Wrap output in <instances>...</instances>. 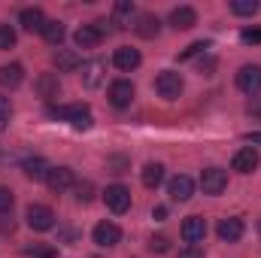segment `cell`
Returning <instances> with one entry per match:
<instances>
[{
	"label": "cell",
	"mask_w": 261,
	"mask_h": 258,
	"mask_svg": "<svg viewBox=\"0 0 261 258\" xmlns=\"http://www.w3.org/2000/svg\"><path fill=\"white\" fill-rule=\"evenodd\" d=\"M49 116H52V119H58V122H70L73 128H79V131H88L91 125H94V119H91V110H88L85 104L49 107Z\"/></svg>",
	"instance_id": "obj_1"
},
{
	"label": "cell",
	"mask_w": 261,
	"mask_h": 258,
	"mask_svg": "<svg viewBox=\"0 0 261 258\" xmlns=\"http://www.w3.org/2000/svg\"><path fill=\"white\" fill-rule=\"evenodd\" d=\"M91 192H94V189H91V183H76V197H79V200H85V203H88V200H91Z\"/></svg>",
	"instance_id": "obj_35"
},
{
	"label": "cell",
	"mask_w": 261,
	"mask_h": 258,
	"mask_svg": "<svg viewBox=\"0 0 261 258\" xmlns=\"http://www.w3.org/2000/svg\"><path fill=\"white\" fill-rule=\"evenodd\" d=\"M134 94H137V88H134L130 79H116V82L110 85V104L119 107V110H125V107L134 104Z\"/></svg>",
	"instance_id": "obj_8"
},
{
	"label": "cell",
	"mask_w": 261,
	"mask_h": 258,
	"mask_svg": "<svg viewBox=\"0 0 261 258\" xmlns=\"http://www.w3.org/2000/svg\"><path fill=\"white\" fill-rule=\"evenodd\" d=\"M206 49H210V43H203V40H200V43H192L186 52H179V61H189V58H195V55L206 52Z\"/></svg>",
	"instance_id": "obj_31"
},
{
	"label": "cell",
	"mask_w": 261,
	"mask_h": 258,
	"mask_svg": "<svg viewBox=\"0 0 261 258\" xmlns=\"http://www.w3.org/2000/svg\"><path fill=\"white\" fill-rule=\"evenodd\" d=\"M149 249H152V252H167V249H170V240H167L164 234H158V237L149 240Z\"/></svg>",
	"instance_id": "obj_33"
},
{
	"label": "cell",
	"mask_w": 261,
	"mask_h": 258,
	"mask_svg": "<svg viewBox=\"0 0 261 258\" xmlns=\"http://www.w3.org/2000/svg\"><path fill=\"white\" fill-rule=\"evenodd\" d=\"M167 194H170V200H176V203L189 200V197L195 194V183H192V176H186V173L173 176V179L167 183Z\"/></svg>",
	"instance_id": "obj_12"
},
{
	"label": "cell",
	"mask_w": 261,
	"mask_h": 258,
	"mask_svg": "<svg viewBox=\"0 0 261 258\" xmlns=\"http://www.w3.org/2000/svg\"><path fill=\"white\" fill-rule=\"evenodd\" d=\"M12 203H15V194L0 186V213H9V210H12Z\"/></svg>",
	"instance_id": "obj_32"
},
{
	"label": "cell",
	"mask_w": 261,
	"mask_h": 258,
	"mask_svg": "<svg viewBox=\"0 0 261 258\" xmlns=\"http://www.w3.org/2000/svg\"><path fill=\"white\" fill-rule=\"evenodd\" d=\"M170 24H173L176 31H189V28L197 24V12L192 6H176V9L170 12Z\"/></svg>",
	"instance_id": "obj_18"
},
{
	"label": "cell",
	"mask_w": 261,
	"mask_h": 258,
	"mask_svg": "<svg viewBox=\"0 0 261 258\" xmlns=\"http://www.w3.org/2000/svg\"><path fill=\"white\" fill-rule=\"evenodd\" d=\"M91 237H94V243L97 246H103V249H110V246H116L119 240H122V228L116 225V222H97L94 225V231H91Z\"/></svg>",
	"instance_id": "obj_6"
},
{
	"label": "cell",
	"mask_w": 261,
	"mask_h": 258,
	"mask_svg": "<svg viewBox=\"0 0 261 258\" xmlns=\"http://www.w3.org/2000/svg\"><path fill=\"white\" fill-rule=\"evenodd\" d=\"M9 122H12V104L9 97H0V131L9 128Z\"/></svg>",
	"instance_id": "obj_30"
},
{
	"label": "cell",
	"mask_w": 261,
	"mask_h": 258,
	"mask_svg": "<svg viewBox=\"0 0 261 258\" xmlns=\"http://www.w3.org/2000/svg\"><path fill=\"white\" fill-rule=\"evenodd\" d=\"M15 46V28L12 24H0V52Z\"/></svg>",
	"instance_id": "obj_29"
},
{
	"label": "cell",
	"mask_w": 261,
	"mask_h": 258,
	"mask_svg": "<svg viewBox=\"0 0 261 258\" xmlns=\"http://www.w3.org/2000/svg\"><path fill=\"white\" fill-rule=\"evenodd\" d=\"M258 234H261V219H258Z\"/></svg>",
	"instance_id": "obj_39"
},
{
	"label": "cell",
	"mask_w": 261,
	"mask_h": 258,
	"mask_svg": "<svg viewBox=\"0 0 261 258\" xmlns=\"http://www.w3.org/2000/svg\"><path fill=\"white\" fill-rule=\"evenodd\" d=\"M203 237H206V222H203L200 216H189V219L182 222V240L197 246Z\"/></svg>",
	"instance_id": "obj_14"
},
{
	"label": "cell",
	"mask_w": 261,
	"mask_h": 258,
	"mask_svg": "<svg viewBox=\"0 0 261 258\" xmlns=\"http://www.w3.org/2000/svg\"><path fill=\"white\" fill-rule=\"evenodd\" d=\"M103 200H107V207L113 210V213H128L130 210V192L125 186H107V192H103Z\"/></svg>",
	"instance_id": "obj_9"
},
{
	"label": "cell",
	"mask_w": 261,
	"mask_h": 258,
	"mask_svg": "<svg viewBox=\"0 0 261 258\" xmlns=\"http://www.w3.org/2000/svg\"><path fill=\"white\" fill-rule=\"evenodd\" d=\"M258 164H261V158H258V152H255V146L237 149V152H234V161H231V167H234L237 173H252Z\"/></svg>",
	"instance_id": "obj_11"
},
{
	"label": "cell",
	"mask_w": 261,
	"mask_h": 258,
	"mask_svg": "<svg viewBox=\"0 0 261 258\" xmlns=\"http://www.w3.org/2000/svg\"><path fill=\"white\" fill-rule=\"evenodd\" d=\"M231 12L234 15H255L258 12V0H234L231 3Z\"/></svg>",
	"instance_id": "obj_28"
},
{
	"label": "cell",
	"mask_w": 261,
	"mask_h": 258,
	"mask_svg": "<svg viewBox=\"0 0 261 258\" xmlns=\"http://www.w3.org/2000/svg\"><path fill=\"white\" fill-rule=\"evenodd\" d=\"M200 189H203V194H222L228 189V173L222 167H206L200 173Z\"/></svg>",
	"instance_id": "obj_7"
},
{
	"label": "cell",
	"mask_w": 261,
	"mask_h": 258,
	"mask_svg": "<svg viewBox=\"0 0 261 258\" xmlns=\"http://www.w3.org/2000/svg\"><path fill=\"white\" fill-rule=\"evenodd\" d=\"M140 52L137 49H130V46H122V49H116V55H113V64L119 67L122 73H130V70H137L140 67Z\"/></svg>",
	"instance_id": "obj_16"
},
{
	"label": "cell",
	"mask_w": 261,
	"mask_h": 258,
	"mask_svg": "<svg viewBox=\"0 0 261 258\" xmlns=\"http://www.w3.org/2000/svg\"><path fill=\"white\" fill-rule=\"evenodd\" d=\"M237 88L243 94H258L261 91V64H246L237 70Z\"/></svg>",
	"instance_id": "obj_5"
},
{
	"label": "cell",
	"mask_w": 261,
	"mask_h": 258,
	"mask_svg": "<svg viewBox=\"0 0 261 258\" xmlns=\"http://www.w3.org/2000/svg\"><path fill=\"white\" fill-rule=\"evenodd\" d=\"M18 21H21V28H24V31H31V34H34V31H37V34H43V24H46L49 18L43 15V9H40V6H28V9H21V12H18Z\"/></svg>",
	"instance_id": "obj_13"
},
{
	"label": "cell",
	"mask_w": 261,
	"mask_h": 258,
	"mask_svg": "<svg viewBox=\"0 0 261 258\" xmlns=\"http://www.w3.org/2000/svg\"><path fill=\"white\" fill-rule=\"evenodd\" d=\"M24 219H28V225H31L34 231H52V228H55V213H52V207H46V203H31L28 213H24Z\"/></svg>",
	"instance_id": "obj_4"
},
{
	"label": "cell",
	"mask_w": 261,
	"mask_h": 258,
	"mask_svg": "<svg viewBox=\"0 0 261 258\" xmlns=\"http://www.w3.org/2000/svg\"><path fill=\"white\" fill-rule=\"evenodd\" d=\"M58 91H61L58 73H40V76H37V94H40V97L52 100V97H58Z\"/></svg>",
	"instance_id": "obj_17"
},
{
	"label": "cell",
	"mask_w": 261,
	"mask_h": 258,
	"mask_svg": "<svg viewBox=\"0 0 261 258\" xmlns=\"http://www.w3.org/2000/svg\"><path fill=\"white\" fill-rule=\"evenodd\" d=\"M24 255L28 258H55L58 249L55 246H46V243H34V246H24Z\"/></svg>",
	"instance_id": "obj_27"
},
{
	"label": "cell",
	"mask_w": 261,
	"mask_h": 258,
	"mask_svg": "<svg viewBox=\"0 0 261 258\" xmlns=\"http://www.w3.org/2000/svg\"><path fill=\"white\" fill-rule=\"evenodd\" d=\"M155 91L164 97V100H176L182 94V76L176 70H161L155 76Z\"/></svg>",
	"instance_id": "obj_3"
},
{
	"label": "cell",
	"mask_w": 261,
	"mask_h": 258,
	"mask_svg": "<svg viewBox=\"0 0 261 258\" xmlns=\"http://www.w3.org/2000/svg\"><path fill=\"white\" fill-rule=\"evenodd\" d=\"M103 70H107V64H103L100 58H94V61L82 64V85H88V88L100 85V79H103Z\"/></svg>",
	"instance_id": "obj_22"
},
{
	"label": "cell",
	"mask_w": 261,
	"mask_h": 258,
	"mask_svg": "<svg viewBox=\"0 0 261 258\" xmlns=\"http://www.w3.org/2000/svg\"><path fill=\"white\" fill-rule=\"evenodd\" d=\"M134 15H137V6L130 0H119L113 6V24L116 28H128L130 21H134Z\"/></svg>",
	"instance_id": "obj_21"
},
{
	"label": "cell",
	"mask_w": 261,
	"mask_h": 258,
	"mask_svg": "<svg viewBox=\"0 0 261 258\" xmlns=\"http://www.w3.org/2000/svg\"><path fill=\"white\" fill-rule=\"evenodd\" d=\"M67 37V28L61 24V21H55V18H49L46 24H43V40L46 43H52V46H61Z\"/></svg>",
	"instance_id": "obj_26"
},
{
	"label": "cell",
	"mask_w": 261,
	"mask_h": 258,
	"mask_svg": "<svg viewBox=\"0 0 261 258\" xmlns=\"http://www.w3.org/2000/svg\"><path fill=\"white\" fill-rule=\"evenodd\" d=\"M134 31H137L140 37H146V40H152V37H158V31H161V21H158V15H152V12H143V15L137 18V24H134Z\"/></svg>",
	"instance_id": "obj_20"
},
{
	"label": "cell",
	"mask_w": 261,
	"mask_h": 258,
	"mask_svg": "<svg viewBox=\"0 0 261 258\" xmlns=\"http://www.w3.org/2000/svg\"><path fill=\"white\" fill-rule=\"evenodd\" d=\"M240 40L249 43V46H261V28H249V31H243Z\"/></svg>",
	"instance_id": "obj_34"
},
{
	"label": "cell",
	"mask_w": 261,
	"mask_h": 258,
	"mask_svg": "<svg viewBox=\"0 0 261 258\" xmlns=\"http://www.w3.org/2000/svg\"><path fill=\"white\" fill-rule=\"evenodd\" d=\"M24 79V67L21 64H6L0 67V88H18Z\"/></svg>",
	"instance_id": "obj_23"
},
{
	"label": "cell",
	"mask_w": 261,
	"mask_h": 258,
	"mask_svg": "<svg viewBox=\"0 0 261 258\" xmlns=\"http://www.w3.org/2000/svg\"><path fill=\"white\" fill-rule=\"evenodd\" d=\"M140 179H143V186H146V189H158V186L164 183V164H158V161H149V164L143 167Z\"/></svg>",
	"instance_id": "obj_24"
},
{
	"label": "cell",
	"mask_w": 261,
	"mask_h": 258,
	"mask_svg": "<svg viewBox=\"0 0 261 258\" xmlns=\"http://www.w3.org/2000/svg\"><path fill=\"white\" fill-rule=\"evenodd\" d=\"M179 258H203V249L195 246V243H189L186 249H179Z\"/></svg>",
	"instance_id": "obj_36"
},
{
	"label": "cell",
	"mask_w": 261,
	"mask_h": 258,
	"mask_svg": "<svg viewBox=\"0 0 261 258\" xmlns=\"http://www.w3.org/2000/svg\"><path fill=\"white\" fill-rule=\"evenodd\" d=\"M246 143H258V146H261V131H252V134H246Z\"/></svg>",
	"instance_id": "obj_38"
},
{
	"label": "cell",
	"mask_w": 261,
	"mask_h": 258,
	"mask_svg": "<svg viewBox=\"0 0 261 258\" xmlns=\"http://www.w3.org/2000/svg\"><path fill=\"white\" fill-rule=\"evenodd\" d=\"M107 24H113V21H91V24H82V28L73 34V43H76L79 49H94V46H100L103 34L110 31Z\"/></svg>",
	"instance_id": "obj_2"
},
{
	"label": "cell",
	"mask_w": 261,
	"mask_h": 258,
	"mask_svg": "<svg viewBox=\"0 0 261 258\" xmlns=\"http://www.w3.org/2000/svg\"><path fill=\"white\" fill-rule=\"evenodd\" d=\"M52 61H55V67H58V73H73V70L82 67V58H79L73 49H58Z\"/></svg>",
	"instance_id": "obj_19"
},
{
	"label": "cell",
	"mask_w": 261,
	"mask_h": 258,
	"mask_svg": "<svg viewBox=\"0 0 261 258\" xmlns=\"http://www.w3.org/2000/svg\"><path fill=\"white\" fill-rule=\"evenodd\" d=\"M46 183H49L52 192H58V194L70 192V189H76V173L70 167H52L49 176H46Z\"/></svg>",
	"instance_id": "obj_10"
},
{
	"label": "cell",
	"mask_w": 261,
	"mask_h": 258,
	"mask_svg": "<svg viewBox=\"0 0 261 258\" xmlns=\"http://www.w3.org/2000/svg\"><path fill=\"white\" fill-rule=\"evenodd\" d=\"M21 170H24V176H28V179L40 183V179H46V176H49V170H52V167H49L43 158H28V161L21 164Z\"/></svg>",
	"instance_id": "obj_25"
},
{
	"label": "cell",
	"mask_w": 261,
	"mask_h": 258,
	"mask_svg": "<svg viewBox=\"0 0 261 258\" xmlns=\"http://www.w3.org/2000/svg\"><path fill=\"white\" fill-rule=\"evenodd\" d=\"M219 237L225 240V243H237L240 237H243V219H237V216H228V219H222L219 222Z\"/></svg>",
	"instance_id": "obj_15"
},
{
	"label": "cell",
	"mask_w": 261,
	"mask_h": 258,
	"mask_svg": "<svg viewBox=\"0 0 261 258\" xmlns=\"http://www.w3.org/2000/svg\"><path fill=\"white\" fill-rule=\"evenodd\" d=\"M152 219L164 222V219H167V207H155V210H152Z\"/></svg>",
	"instance_id": "obj_37"
}]
</instances>
